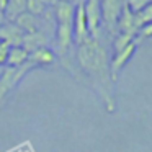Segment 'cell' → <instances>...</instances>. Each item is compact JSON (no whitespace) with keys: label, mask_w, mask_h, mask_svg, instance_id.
Listing matches in <instances>:
<instances>
[{"label":"cell","mask_w":152,"mask_h":152,"mask_svg":"<svg viewBox=\"0 0 152 152\" xmlns=\"http://www.w3.org/2000/svg\"><path fill=\"white\" fill-rule=\"evenodd\" d=\"M77 61L83 74L88 77L92 87L102 98L105 110L113 113L116 105L113 95V79L110 75V57L98 38L90 36L77 44Z\"/></svg>","instance_id":"6da1fadb"},{"label":"cell","mask_w":152,"mask_h":152,"mask_svg":"<svg viewBox=\"0 0 152 152\" xmlns=\"http://www.w3.org/2000/svg\"><path fill=\"white\" fill-rule=\"evenodd\" d=\"M83 12H85L88 34L92 38H98V30H100V23H102L100 0H83Z\"/></svg>","instance_id":"7a4b0ae2"},{"label":"cell","mask_w":152,"mask_h":152,"mask_svg":"<svg viewBox=\"0 0 152 152\" xmlns=\"http://www.w3.org/2000/svg\"><path fill=\"white\" fill-rule=\"evenodd\" d=\"M136 49H137V41H132V43H129L124 49H121L119 53H115L110 57V75H111L113 82L116 80L118 74L123 70V67L131 61V57L134 56Z\"/></svg>","instance_id":"3957f363"},{"label":"cell","mask_w":152,"mask_h":152,"mask_svg":"<svg viewBox=\"0 0 152 152\" xmlns=\"http://www.w3.org/2000/svg\"><path fill=\"white\" fill-rule=\"evenodd\" d=\"M100 8H102V21H105L110 33L116 31V21L121 13L123 2L121 0H100Z\"/></svg>","instance_id":"277c9868"},{"label":"cell","mask_w":152,"mask_h":152,"mask_svg":"<svg viewBox=\"0 0 152 152\" xmlns=\"http://www.w3.org/2000/svg\"><path fill=\"white\" fill-rule=\"evenodd\" d=\"M72 36L75 44H80L87 38H90L88 28H87V20H85V12H83V0H79L75 4L74 21H72Z\"/></svg>","instance_id":"5b68a950"},{"label":"cell","mask_w":152,"mask_h":152,"mask_svg":"<svg viewBox=\"0 0 152 152\" xmlns=\"http://www.w3.org/2000/svg\"><path fill=\"white\" fill-rule=\"evenodd\" d=\"M74 44L72 23H56V46L61 54L67 53Z\"/></svg>","instance_id":"8992f818"},{"label":"cell","mask_w":152,"mask_h":152,"mask_svg":"<svg viewBox=\"0 0 152 152\" xmlns=\"http://www.w3.org/2000/svg\"><path fill=\"white\" fill-rule=\"evenodd\" d=\"M25 33L15 25V21H7L0 25V41H5L10 46H21Z\"/></svg>","instance_id":"52a82bcc"},{"label":"cell","mask_w":152,"mask_h":152,"mask_svg":"<svg viewBox=\"0 0 152 152\" xmlns=\"http://www.w3.org/2000/svg\"><path fill=\"white\" fill-rule=\"evenodd\" d=\"M28 61L33 66H51V64L56 62V54L48 46H43V48H38V49L31 51Z\"/></svg>","instance_id":"ba28073f"},{"label":"cell","mask_w":152,"mask_h":152,"mask_svg":"<svg viewBox=\"0 0 152 152\" xmlns=\"http://www.w3.org/2000/svg\"><path fill=\"white\" fill-rule=\"evenodd\" d=\"M116 31H118V33H132V34H136L134 15L126 8L124 2H123V8H121V13H119V17H118V21H116Z\"/></svg>","instance_id":"9c48e42d"},{"label":"cell","mask_w":152,"mask_h":152,"mask_svg":"<svg viewBox=\"0 0 152 152\" xmlns=\"http://www.w3.org/2000/svg\"><path fill=\"white\" fill-rule=\"evenodd\" d=\"M28 57H30V53H28L25 48L21 46H10V51H8V56H7V67H21L23 64L28 62Z\"/></svg>","instance_id":"30bf717a"},{"label":"cell","mask_w":152,"mask_h":152,"mask_svg":"<svg viewBox=\"0 0 152 152\" xmlns=\"http://www.w3.org/2000/svg\"><path fill=\"white\" fill-rule=\"evenodd\" d=\"M75 5L66 4V2H56L54 5V18L56 23H72Z\"/></svg>","instance_id":"8fae6325"},{"label":"cell","mask_w":152,"mask_h":152,"mask_svg":"<svg viewBox=\"0 0 152 152\" xmlns=\"http://www.w3.org/2000/svg\"><path fill=\"white\" fill-rule=\"evenodd\" d=\"M25 12H26V0H8L2 15H5L7 21H15Z\"/></svg>","instance_id":"7c38bea8"},{"label":"cell","mask_w":152,"mask_h":152,"mask_svg":"<svg viewBox=\"0 0 152 152\" xmlns=\"http://www.w3.org/2000/svg\"><path fill=\"white\" fill-rule=\"evenodd\" d=\"M46 46V38L41 31H34V33H25L23 41H21V48L31 53V51L38 49V48Z\"/></svg>","instance_id":"4fadbf2b"},{"label":"cell","mask_w":152,"mask_h":152,"mask_svg":"<svg viewBox=\"0 0 152 152\" xmlns=\"http://www.w3.org/2000/svg\"><path fill=\"white\" fill-rule=\"evenodd\" d=\"M15 85H17V82H15V69L13 67H4V72L0 75V100L4 98Z\"/></svg>","instance_id":"5bb4252c"},{"label":"cell","mask_w":152,"mask_h":152,"mask_svg":"<svg viewBox=\"0 0 152 152\" xmlns=\"http://www.w3.org/2000/svg\"><path fill=\"white\" fill-rule=\"evenodd\" d=\"M15 25H17V26L20 28L23 33H34V31H38L36 17H34V15H31V13H28V12L21 13L20 17L15 20Z\"/></svg>","instance_id":"9a60e30c"},{"label":"cell","mask_w":152,"mask_h":152,"mask_svg":"<svg viewBox=\"0 0 152 152\" xmlns=\"http://www.w3.org/2000/svg\"><path fill=\"white\" fill-rule=\"evenodd\" d=\"M136 41V34L132 33H116V36L113 38V54L119 53L121 49H124L129 43Z\"/></svg>","instance_id":"2e32d148"},{"label":"cell","mask_w":152,"mask_h":152,"mask_svg":"<svg viewBox=\"0 0 152 152\" xmlns=\"http://www.w3.org/2000/svg\"><path fill=\"white\" fill-rule=\"evenodd\" d=\"M132 15H134L136 31H137L141 26H144V25L152 23V5H147V7H145V8H142L141 12H137V13H132Z\"/></svg>","instance_id":"e0dca14e"},{"label":"cell","mask_w":152,"mask_h":152,"mask_svg":"<svg viewBox=\"0 0 152 152\" xmlns=\"http://www.w3.org/2000/svg\"><path fill=\"white\" fill-rule=\"evenodd\" d=\"M124 5L131 13H137L147 5H152V0H124Z\"/></svg>","instance_id":"ac0fdd59"},{"label":"cell","mask_w":152,"mask_h":152,"mask_svg":"<svg viewBox=\"0 0 152 152\" xmlns=\"http://www.w3.org/2000/svg\"><path fill=\"white\" fill-rule=\"evenodd\" d=\"M44 10H46V5L41 0H26V12L28 13L38 17V15L44 13Z\"/></svg>","instance_id":"d6986e66"},{"label":"cell","mask_w":152,"mask_h":152,"mask_svg":"<svg viewBox=\"0 0 152 152\" xmlns=\"http://www.w3.org/2000/svg\"><path fill=\"white\" fill-rule=\"evenodd\" d=\"M10 51V44L5 41H0V67H4L7 64V56Z\"/></svg>","instance_id":"ffe728a7"},{"label":"cell","mask_w":152,"mask_h":152,"mask_svg":"<svg viewBox=\"0 0 152 152\" xmlns=\"http://www.w3.org/2000/svg\"><path fill=\"white\" fill-rule=\"evenodd\" d=\"M7 2L8 0H0V13H4L5 7H7Z\"/></svg>","instance_id":"44dd1931"},{"label":"cell","mask_w":152,"mask_h":152,"mask_svg":"<svg viewBox=\"0 0 152 152\" xmlns=\"http://www.w3.org/2000/svg\"><path fill=\"white\" fill-rule=\"evenodd\" d=\"M57 2H66V4H72V5H75L79 0H57Z\"/></svg>","instance_id":"7402d4cb"},{"label":"cell","mask_w":152,"mask_h":152,"mask_svg":"<svg viewBox=\"0 0 152 152\" xmlns=\"http://www.w3.org/2000/svg\"><path fill=\"white\" fill-rule=\"evenodd\" d=\"M41 2H43V4H44V5H46V7H48V5H51V4H53L54 0H41Z\"/></svg>","instance_id":"603a6c76"},{"label":"cell","mask_w":152,"mask_h":152,"mask_svg":"<svg viewBox=\"0 0 152 152\" xmlns=\"http://www.w3.org/2000/svg\"><path fill=\"white\" fill-rule=\"evenodd\" d=\"M2 72H4V67H0V75H2Z\"/></svg>","instance_id":"cb8c5ba5"},{"label":"cell","mask_w":152,"mask_h":152,"mask_svg":"<svg viewBox=\"0 0 152 152\" xmlns=\"http://www.w3.org/2000/svg\"><path fill=\"white\" fill-rule=\"evenodd\" d=\"M0 17H2V13H0Z\"/></svg>","instance_id":"d4e9b609"}]
</instances>
